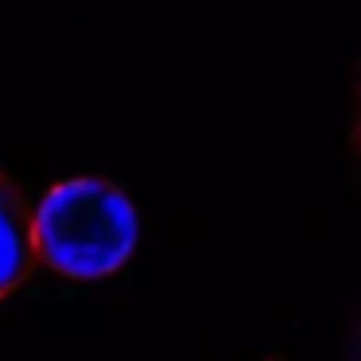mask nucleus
Segmentation results:
<instances>
[{"label":"nucleus","mask_w":361,"mask_h":361,"mask_svg":"<svg viewBox=\"0 0 361 361\" xmlns=\"http://www.w3.org/2000/svg\"><path fill=\"white\" fill-rule=\"evenodd\" d=\"M35 206L27 187L0 167V303L12 299L39 268L35 252Z\"/></svg>","instance_id":"f03ea898"},{"label":"nucleus","mask_w":361,"mask_h":361,"mask_svg":"<svg viewBox=\"0 0 361 361\" xmlns=\"http://www.w3.org/2000/svg\"><path fill=\"white\" fill-rule=\"evenodd\" d=\"M342 361H361V311H357V319L350 322V330H345V342H342Z\"/></svg>","instance_id":"20e7f679"},{"label":"nucleus","mask_w":361,"mask_h":361,"mask_svg":"<svg viewBox=\"0 0 361 361\" xmlns=\"http://www.w3.org/2000/svg\"><path fill=\"white\" fill-rule=\"evenodd\" d=\"M140 241V214L125 187L97 175L63 179L35 206L39 264L63 280H109L128 264Z\"/></svg>","instance_id":"f257e3e1"},{"label":"nucleus","mask_w":361,"mask_h":361,"mask_svg":"<svg viewBox=\"0 0 361 361\" xmlns=\"http://www.w3.org/2000/svg\"><path fill=\"white\" fill-rule=\"evenodd\" d=\"M345 159H350V187L361 190V63L350 90V117H345Z\"/></svg>","instance_id":"7ed1b4c3"}]
</instances>
